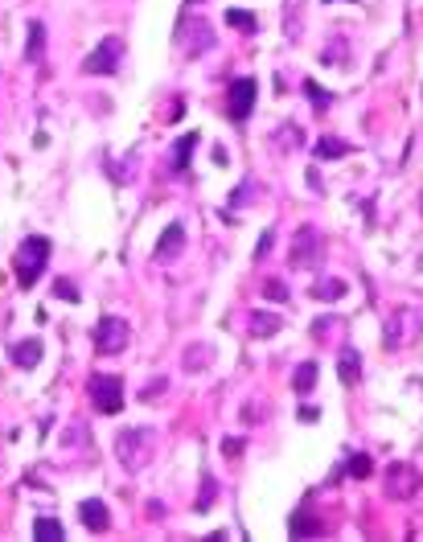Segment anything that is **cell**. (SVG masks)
<instances>
[{"label": "cell", "instance_id": "9c48e42d", "mask_svg": "<svg viewBox=\"0 0 423 542\" xmlns=\"http://www.w3.org/2000/svg\"><path fill=\"white\" fill-rule=\"evenodd\" d=\"M181 251H185V226L181 222L165 226V234H160V243H156V259L169 263V259H177Z\"/></svg>", "mask_w": 423, "mask_h": 542}, {"label": "cell", "instance_id": "d4e9b609", "mask_svg": "<svg viewBox=\"0 0 423 542\" xmlns=\"http://www.w3.org/2000/svg\"><path fill=\"white\" fill-rule=\"evenodd\" d=\"M272 243H276V234H272V230H263V238L255 243V259H267V251H272Z\"/></svg>", "mask_w": 423, "mask_h": 542}, {"label": "cell", "instance_id": "44dd1931", "mask_svg": "<svg viewBox=\"0 0 423 542\" xmlns=\"http://www.w3.org/2000/svg\"><path fill=\"white\" fill-rule=\"evenodd\" d=\"M304 95H308V103H313L317 111H325V107H329V103H333V95H329V90H321V87H317V83H313V79L304 83Z\"/></svg>", "mask_w": 423, "mask_h": 542}, {"label": "cell", "instance_id": "484cf974", "mask_svg": "<svg viewBox=\"0 0 423 542\" xmlns=\"http://www.w3.org/2000/svg\"><path fill=\"white\" fill-rule=\"evenodd\" d=\"M242 448H247L242 440H231V436L222 440V456H226V460H238V452H242Z\"/></svg>", "mask_w": 423, "mask_h": 542}, {"label": "cell", "instance_id": "52a82bcc", "mask_svg": "<svg viewBox=\"0 0 423 542\" xmlns=\"http://www.w3.org/2000/svg\"><path fill=\"white\" fill-rule=\"evenodd\" d=\"M386 493L390 497H415V489L423 485V477L411 468V464H390V473H386Z\"/></svg>", "mask_w": 423, "mask_h": 542}, {"label": "cell", "instance_id": "7a4b0ae2", "mask_svg": "<svg viewBox=\"0 0 423 542\" xmlns=\"http://www.w3.org/2000/svg\"><path fill=\"white\" fill-rule=\"evenodd\" d=\"M321 259H325V234H321L317 226H300L296 238H292V259H288V263L313 271Z\"/></svg>", "mask_w": 423, "mask_h": 542}, {"label": "cell", "instance_id": "e0dca14e", "mask_svg": "<svg viewBox=\"0 0 423 542\" xmlns=\"http://www.w3.org/2000/svg\"><path fill=\"white\" fill-rule=\"evenodd\" d=\"M354 148L345 144V140H337V136H321L317 140V161H337V156H349Z\"/></svg>", "mask_w": 423, "mask_h": 542}, {"label": "cell", "instance_id": "5bb4252c", "mask_svg": "<svg viewBox=\"0 0 423 542\" xmlns=\"http://www.w3.org/2000/svg\"><path fill=\"white\" fill-rule=\"evenodd\" d=\"M313 296H317V300H329V304H337V300L345 296V279H337V275L317 279V284H313Z\"/></svg>", "mask_w": 423, "mask_h": 542}, {"label": "cell", "instance_id": "8fae6325", "mask_svg": "<svg viewBox=\"0 0 423 542\" xmlns=\"http://www.w3.org/2000/svg\"><path fill=\"white\" fill-rule=\"evenodd\" d=\"M42 354H46V350H42V341H38V337H25V341H17V345H13V366L33 370V366L42 361Z\"/></svg>", "mask_w": 423, "mask_h": 542}, {"label": "cell", "instance_id": "2e32d148", "mask_svg": "<svg viewBox=\"0 0 423 542\" xmlns=\"http://www.w3.org/2000/svg\"><path fill=\"white\" fill-rule=\"evenodd\" d=\"M193 148H197V132L181 136V140L173 144V173H185V169H189V156H193Z\"/></svg>", "mask_w": 423, "mask_h": 542}, {"label": "cell", "instance_id": "4dcf8cb0", "mask_svg": "<svg viewBox=\"0 0 423 542\" xmlns=\"http://www.w3.org/2000/svg\"><path fill=\"white\" fill-rule=\"evenodd\" d=\"M325 4H329V0H325Z\"/></svg>", "mask_w": 423, "mask_h": 542}, {"label": "cell", "instance_id": "603a6c76", "mask_svg": "<svg viewBox=\"0 0 423 542\" xmlns=\"http://www.w3.org/2000/svg\"><path fill=\"white\" fill-rule=\"evenodd\" d=\"M345 473H349V477H370V473H374V464H370V456H362V452H358V456H349Z\"/></svg>", "mask_w": 423, "mask_h": 542}, {"label": "cell", "instance_id": "d6986e66", "mask_svg": "<svg viewBox=\"0 0 423 542\" xmlns=\"http://www.w3.org/2000/svg\"><path fill=\"white\" fill-rule=\"evenodd\" d=\"M33 539L38 542H62L66 539V526L53 522V518H38V522H33Z\"/></svg>", "mask_w": 423, "mask_h": 542}, {"label": "cell", "instance_id": "9a60e30c", "mask_svg": "<svg viewBox=\"0 0 423 542\" xmlns=\"http://www.w3.org/2000/svg\"><path fill=\"white\" fill-rule=\"evenodd\" d=\"M46 58V25L33 21L29 25V45H25V62H42Z\"/></svg>", "mask_w": 423, "mask_h": 542}, {"label": "cell", "instance_id": "f1b7e54d", "mask_svg": "<svg viewBox=\"0 0 423 542\" xmlns=\"http://www.w3.org/2000/svg\"><path fill=\"white\" fill-rule=\"evenodd\" d=\"M242 202H251V181H242L235 189V206H242Z\"/></svg>", "mask_w": 423, "mask_h": 542}, {"label": "cell", "instance_id": "277c9868", "mask_svg": "<svg viewBox=\"0 0 423 542\" xmlns=\"http://www.w3.org/2000/svg\"><path fill=\"white\" fill-rule=\"evenodd\" d=\"M128 333H132V329H128L124 316H103L91 329V341H94L99 354H119V350L128 345Z\"/></svg>", "mask_w": 423, "mask_h": 542}, {"label": "cell", "instance_id": "ac0fdd59", "mask_svg": "<svg viewBox=\"0 0 423 542\" xmlns=\"http://www.w3.org/2000/svg\"><path fill=\"white\" fill-rule=\"evenodd\" d=\"M231 29H238V33H255L259 29V17L255 13H247V8H226V17H222Z\"/></svg>", "mask_w": 423, "mask_h": 542}, {"label": "cell", "instance_id": "cb8c5ba5", "mask_svg": "<svg viewBox=\"0 0 423 542\" xmlns=\"http://www.w3.org/2000/svg\"><path fill=\"white\" fill-rule=\"evenodd\" d=\"M263 296H267L272 304H283V300H288V284H283V279H263Z\"/></svg>", "mask_w": 423, "mask_h": 542}, {"label": "cell", "instance_id": "7c38bea8", "mask_svg": "<svg viewBox=\"0 0 423 542\" xmlns=\"http://www.w3.org/2000/svg\"><path fill=\"white\" fill-rule=\"evenodd\" d=\"M317 374H321V366H317V361H300V366H296V374H292V391H296L300 399H304V395H313Z\"/></svg>", "mask_w": 423, "mask_h": 542}, {"label": "cell", "instance_id": "83f0119b", "mask_svg": "<svg viewBox=\"0 0 423 542\" xmlns=\"http://www.w3.org/2000/svg\"><path fill=\"white\" fill-rule=\"evenodd\" d=\"M160 391H169V382H160V378H156V382H148V391H144L140 399H144V403H152V399H156Z\"/></svg>", "mask_w": 423, "mask_h": 542}, {"label": "cell", "instance_id": "8992f818", "mask_svg": "<svg viewBox=\"0 0 423 542\" xmlns=\"http://www.w3.org/2000/svg\"><path fill=\"white\" fill-rule=\"evenodd\" d=\"M255 95H259V83L255 79H235L231 90H226V111H231V120L242 124L251 111H255Z\"/></svg>", "mask_w": 423, "mask_h": 542}, {"label": "cell", "instance_id": "4fadbf2b", "mask_svg": "<svg viewBox=\"0 0 423 542\" xmlns=\"http://www.w3.org/2000/svg\"><path fill=\"white\" fill-rule=\"evenodd\" d=\"M288 534H292V539H321L325 526H321V518H313V514H296L292 526H288Z\"/></svg>", "mask_w": 423, "mask_h": 542}, {"label": "cell", "instance_id": "7402d4cb", "mask_svg": "<svg viewBox=\"0 0 423 542\" xmlns=\"http://www.w3.org/2000/svg\"><path fill=\"white\" fill-rule=\"evenodd\" d=\"M53 296H58V300H66V304H78V288H74L66 275H62V279H53Z\"/></svg>", "mask_w": 423, "mask_h": 542}, {"label": "cell", "instance_id": "30bf717a", "mask_svg": "<svg viewBox=\"0 0 423 542\" xmlns=\"http://www.w3.org/2000/svg\"><path fill=\"white\" fill-rule=\"evenodd\" d=\"M337 378H341V386H358V382H362V354H358V350H341V358H337Z\"/></svg>", "mask_w": 423, "mask_h": 542}, {"label": "cell", "instance_id": "3957f363", "mask_svg": "<svg viewBox=\"0 0 423 542\" xmlns=\"http://www.w3.org/2000/svg\"><path fill=\"white\" fill-rule=\"evenodd\" d=\"M87 391H91V403L99 406V415H119L124 411V378L119 374H91Z\"/></svg>", "mask_w": 423, "mask_h": 542}, {"label": "cell", "instance_id": "ffe728a7", "mask_svg": "<svg viewBox=\"0 0 423 542\" xmlns=\"http://www.w3.org/2000/svg\"><path fill=\"white\" fill-rule=\"evenodd\" d=\"M280 325H283V320L276 313H255V316H251V337H276Z\"/></svg>", "mask_w": 423, "mask_h": 542}, {"label": "cell", "instance_id": "4316f807", "mask_svg": "<svg viewBox=\"0 0 423 542\" xmlns=\"http://www.w3.org/2000/svg\"><path fill=\"white\" fill-rule=\"evenodd\" d=\"M206 350H197V345H193V350H189V358H185V370H201V366H206Z\"/></svg>", "mask_w": 423, "mask_h": 542}, {"label": "cell", "instance_id": "6da1fadb", "mask_svg": "<svg viewBox=\"0 0 423 542\" xmlns=\"http://www.w3.org/2000/svg\"><path fill=\"white\" fill-rule=\"evenodd\" d=\"M46 263H49V238L46 234H29V238L17 247V255H13V275H17V284H21V288H33V284L46 275Z\"/></svg>", "mask_w": 423, "mask_h": 542}, {"label": "cell", "instance_id": "f546056e", "mask_svg": "<svg viewBox=\"0 0 423 542\" xmlns=\"http://www.w3.org/2000/svg\"><path fill=\"white\" fill-rule=\"evenodd\" d=\"M185 4H197V0H185Z\"/></svg>", "mask_w": 423, "mask_h": 542}, {"label": "cell", "instance_id": "5b68a950", "mask_svg": "<svg viewBox=\"0 0 423 542\" xmlns=\"http://www.w3.org/2000/svg\"><path fill=\"white\" fill-rule=\"evenodd\" d=\"M119 62H124V42H119V38H103V42L87 54L83 70H87V74H115Z\"/></svg>", "mask_w": 423, "mask_h": 542}, {"label": "cell", "instance_id": "ba28073f", "mask_svg": "<svg viewBox=\"0 0 423 542\" xmlns=\"http://www.w3.org/2000/svg\"><path fill=\"white\" fill-rule=\"evenodd\" d=\"M78 522H83L91 534H103V530L111 526V509H107L99 497H87V501H78Z\"/></svg>", "mask_w": 423, "mask_h": 542}]
</instances>
